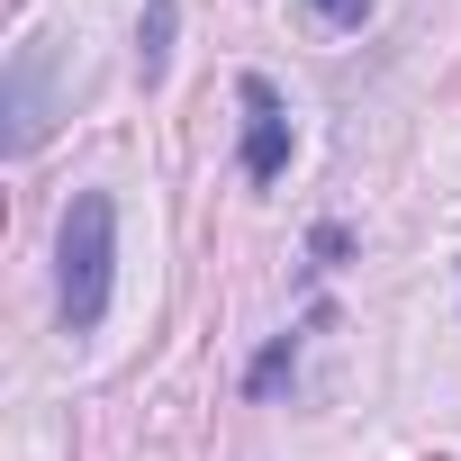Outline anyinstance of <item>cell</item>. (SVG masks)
<instances>
[{
    "instance_id": "cell-4",
    "label": "cell",
    "mask_w": 461,
    "mask_h": 461,
    "mask_svg": "<svg viewBox=\"0 0 461 461\" xmlns=\"http://www.w3.org/2000/svg\"><path fill=\"white\" fill-rule=\"evenodd\" d=\"M290 362H299V335H281V344H272V353H263V362H254V389H272V380H281V371H290Z\"/></svg>"
},
{
    "instance_id": "cell-2",
    "label": "cell",
    "mask_w": 461,
    "mask_h": 461,
    "mask_svg": "<svg viewBox=\"0 0 461 461\" xmlns=\"http://www.w3.org/2000/svg\"><path fill=\"white\" fill-rule=\"evenodd\" d=\"M236 100H245V181H281L290 172V109H281V91L263 73H245Z\"/></svg>"
},
{
    "instance_id": "cell-3",
    "label": "cell",
    "mask_w": 461,
    "mask_h": 461,
    "mask_svg": "<svg viewBox=\"0 0 461 461\" xmlns=\"http://www.w3.org/2000/svg\"><path fill=\"white\" fill-rule=\"evenodd\" d=\"M163 55H172V0H145V37H136V73L163 82Z\"/></svg>"
},
{
    "instance_id": "cell-1",
    "label": "cell",
    "mask_w": 461,
    "mask_h": 461,
    "mask_svg": "<svg viewBox=\"0 0 461 461\" xmlns=\"http://www.w3.org/2000/svg\"><path fill=\"white\" fill-rule=\"evenodd\" d=\"M109 290H118V199L109 190H82L55 226V308H64V335H91L109 317Z\"/></svg>"
},
{
    "instance_id": "cell-5",
    "label": "cell",
    "mask_w": 461,
    "mask_h": 461,
    "mask_svg": "<svg viewBox=\"0 0 461 461\" xmlns=\"http://www.w3.org/2000/svg\"><path fill=\"white\" fill-rule=\"evenodd\" d=\"M362 10H371V0H317V19H326V28H362Z\"/></svg>"
}]
</instances>
